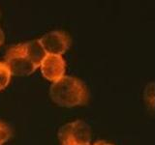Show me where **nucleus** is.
Returning a JSON list of instances; mask_svg holds the SVG:
<instances>
[{
    "label": "nucleus",
    "instance_id": "nucleus-1",
    "mask_svg": "<svg viewBox=\"0 0 155 145\" xmlns=\"http://www.w3.org/2000/svg\"><path fill=\"white\" fill-rule=\"evenodd\" d=\"M50 96L53 103L65 108L84 105L89 99V93L84 82L71 76H64L50 88Z\"/></svg>",
    "mask_w": 155,
    "mask_h": 145
},
{
    "label": "nucleus",
    "instance_id": "nucleus-2",
    "mask_svg": "<svg viewBox=\"0 0 155 145\" xmlns=\"http://www.w3.org/2000/svg\"><path fill=\"white\" fill-rule=\"evenodd\" d=\"M60 145H87L90 144L91 130L82 120H76L60 128L58 132Z\"/></svg>",
    "mask_w": 155,
    "mask_h": 145
},
{
    "label": "nucleus",
    "instance_id": "nucleus-3",
    "mask_svg": "<svg viewBox=\"0 0 155 145\" xmlns=\"http://www.w3.org/2000/svg\"><path fill=\"white\" fill-rule=\"evenodd\" d=\"M3 62L12 76H29L37 69L26 57L23 51L22 44L10 47L5 53Z\"/></svg>",
    "mask_w": 155,
    "mask_h": 145
},
{
    "label": "nucleus",
    "instance_id": "nucleus-4",
    "mask_svg": "<svg viewBox=\"0 0 155 145\" xmlns=\"http://www.w3.org/2000/svg\"><path fill=\"white\" fill-rule=\"evenodd\" d=\"M39 41L47 54L51 55L62 56L71 46L70 36L61 30L48 32L39 39Z\"/></svg>",
    "mask_w": 155,
    "mask_h": 145
},
{
    "label": "nucleus",
    "instance_id": "nucleus-5",
    "mask_svg": "<svg viewBox=\"0 0 155 145\" xmlns=\"http://www.w3.org/2000/svg\"><path fill=\"white\" fill-rule=\"evenodd\" d=\"M39 68L46 79L54 82L65 76L66 62L61 55L47 54Z\"/></svg>",
    "mask_w": 155,
    "mask_h": 145
},
{
    "label": "nucleus",
    "instance_id": "nucleus-6",
    "mask_svg": "<svg viewBox=\"0 0 155 145\" xmlns=\"http://www.w3.org/2000/svg\"><path fill=\"white\" fill-rule=\"evenodd\" d=\"M22 47L26 57L32 62V64L36 68L40 67L44 58L47 56V53L44 50L39 39L38 40H32L26 43H22Z\"/></svg>",
    "mask_w": 155,
    "mask_h": 145
},
{
    "label": "nucleus",
    "instance_id": "nucleus-7",
    "mask_svg": "<svg viewBox=\"0 0 155 145\" xmlns=\"http://www.w3.org/2000/svg\"><path fill=\"white\" fill-rule=\"evenodd\" d=\"M11 72L3 61H0V91L5 89L11 80Z\"/></svg>",
    "mask_w": 155,
    "mask_h": 145
},
{
    "label": "nucleus",
    "instance_id": "nucleus-8",
    "mask_svg": "<svg viewBox=\"0 0 155 145\" xmlns=\"http://www.w3.org/2000/svg\"><path fill=\"white\" fill-rule=\"evenodd\" d=\"M11 137V129L7 124L0 121V145H3Z\"/></svg>",
    "mask_w": 155,
    "mask_h": 145
},
{
    "label": "nucleus",
    "instance_id": "nucleus-9",
    "mask_svg": "<svg viewBox=\"0 0 155 145\" xmlns=\"http://www.w3.org/2000/svg\"><path fill=\"white\" fill-rule=\"evenodd\" d=\"M5 40V35H4V32L1 28H0V47L2 46V44L4 43Z\"/></svg>",
    "mask_w": 155,
    "mask_h": 145
},
{
    "label": "nucleus",
    "instance_id": "nucleus-10",
    "mask_svg": "<svg viewBox=\"0 0 155 145\" xmlns=\"http://www.w3.org/2000/svg\"><path fill=\"white\" fill-rule=\"evenodd\" d=\"M94 145H113V144H110L109 142H106V141H98V142H96Z\"/></svg>",
    "mask_w": 155,
    "mask_h": 145
},
{
    "label": "nucleus",
    "instance_id": "nucleus-11",
    "mask_svg": "<svg viewBox=\"0 0 155 145\" xmlns=\"http://www.w3.org/2000/svg\"><path fill=\"white\" fill-rule=\"evenodd\" d=\"M87 145H90V144H87Z\"/></svg>",
    "mask_w": 155,
    "mask_h": 145
}]
</instances>
